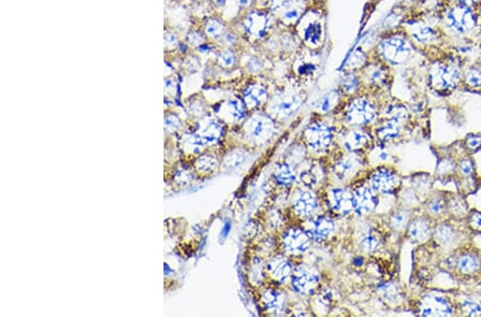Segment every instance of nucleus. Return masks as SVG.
I'll use <instances>...</instances> for the list:
<instances>
[{
  "instance_id": "obj_11",
  "label": "nucleus",
  "mask_w": 481,
  "mask_h": 317,
  "mask_svg": "<svg viewBox=\"0 0 481 317\" xmlns=\"http://www.w3.org/2000/svg\"><path fill=\"white\" fill-rule=\"evenodd\" d=\"M459 70L450 66H438L433 72L432 84L439 90H450L454 88L459 80Z\"/></svg>"
},
{
  "instance_id": "obj_44",
  "label": "nucleus",
  "mask_w": 481,
  "mask_h": 317,
  "mask_svg": "<svg viewBox=\"0 0 481 317\" xmlns=\"http://www.w3.org/2000/svg\"><path fill=\"white\" fill-rule=\"evenodd\" d=\"M451 208L453 210V212H456V214H461L463 212H465V205L462 201L460 200H453L451 202Z\"/></svg>"
},
{
  "instance_id": "obj_25",
  "label": "nucleus",
  "mask_w": 481,
  "mask_h": 317,
  "mask_svg": "<svg viewBox=\"0 0 481 317\" xmlns=\"http://www.w3.org/2000/svg\"><path fill=\"white\" fill-rule=\"evenodd\" d=\"M323 30L321 24L318 22H310L304 28V38L307 43L318 44L321 41Z\"/></svg>"
},
{
  "instance_id": "obj_3",
  "label": "nucleus",
  "mask_w": 481,
  "mask_h": 317,
  "mask_svg": "<svg viewBox=\"0 0 481 317\" xmlns=\"http://www.w3.org/2000/svg\"><path fill=\"white\" fill-rule=\"evenodd\" d=\"M311 240L312 238L308 231H306L302 228L294 226L287 230L286 233L283 234L282 244L283 248L290 254L298 256L303 254L304 252L308 250Z\"/></svg>"
},
{
  "instance_id": "obj_7",
  "label": "nucleus",
  "mask_w": 481,
  "mask_h": 317,
  "mask_svg": "<svg viewBox=\"0 0 481 317\" xmlns=\"http://www.w3.org/2000/svg\"><path fill=\"white\" fill-rule=\"evenodd\" d=\"M446 22L458 32H465L475 26L476 18L468 6L459 4L447 13Z\"/></svg>"
},
{
  "instance_id": "obj_17",
  "label": "nucleus",
  "mask_w": 481,
  "mask_h": 317,
  "mask_svg": "<svg viewBox=\"0 0 481 317\" xmlns=\"http://www.w3.org/2000/svg\"><path fill=\"white\" fill-rule=\"evenodd\" d=\"M451 313V306L445 299L436 296H427L423 299L421 304L423 316H448Z\"/></svg>"
},
{
  "instance_id": "obj_43",
  "label": "nucleus",
  "mask_w": 481,
  "mask_h": 317,
  "mask_svg": "<svg viewBox=\"0 0 481 317\" xmlns=\"http://www.w3.org/2000/svg\"><path fill=\"white\" fill-rule=\"evenodd\" d=\"M460 170L464 176H469L472 171V164L470 160H464L460 164Z\"/></svg>"
},
{
  "instance_id": "obj_18",
  "label": "nucleus",
  "mask_w": 481,
  "mask_h": 317,
  "mask_svg": "<svg viewBox=\"0 0 481 317\" xmlns=\"http://www.w3.org/2000/svg\"><path fill=\"white\" fill-rule=\"evenodd\" d=\"M319 201L312 192H304L299 194L293 202V210L301 217H309L318 210Z\"/></svg>"
},
{
  "instance_id": "obj_30",
  "label": "nucleus",
  "mask_w": 481,
  "mask_h": 317,
  "mask_svg": "<svg viewBox=\"0 0 481 317\" xmlns=\"http://www.w3.org/2000/svg\"><path fill=\"white\" fill-rule=\"evenodd\" d=\"M435 238L441 244H449L453 238V233L451 228L447 226H438L435 231Z\"/></svg>"
},
{
  "instance_id": "obj_2",
  "label": "nucleus",
  "mask_w": 481,
  "mask_h": 317,
  "mask_svg": "<svg viewBox=\"0 0 481 317\" xmlns=\"http://www.w3.org/2000/svg\"><path fill=\"white\" fill-rule=\"evenodd\" d=\"M381 48L384 58L392 63V64L403 63L411 56L412 52L411 45H409L404 38L399 36L386 38L385 41H383Z\"/></svg>"
},
{
  "instance_id": "obj_10",
  "label": "nucleus",
  "mask_w": 481,
  "mask_h": 317,
  "mask_svg": "<svg viewBox=\"0 0 481 317\" xmlns=\"http://www.w3.org/2000/svg\"><path fill=\"white\" fill-rule=\"evenodd\" d=\"M302 105V98L297 94H283L271 104V112L280 118L292 116Z\"/></svg>"
},
{
  "instance_id": "obj_36",
  "label": "nucleus",
  "mask_w": 481,
  "mask_h": 317,
  "mask_svg": "<svg viewBox=\"0 0 481 317\" xmlns=\"http://www.w3.org/2000/svg\"><path fill=\"white\" fill-rule=\"evenodd\" d=\"M224 25L218 20H211L207 26V32L212 36H219L224 32Z\"/></svg>"
},
{
  "instance_id": "obj_1",
  "label": "nucleus",
  "mask_w": 481,
  "mask_h": 317,
  "mask_svg": "<svg viewBox=\"0 0 481 317\" xmlns=\"http://www.w3.org/2000/svg\"><path fill=\"white\" fill-rule=\"evenodd\" d=\"M291 284L299 294L311 295L319 288L320 274L309 266L298 265L291 276Z\"/></svg>"
},
{
  "instance_id": "obj_16",
  "label": "nucleus",
  "mask_w": 481,
  "mask_h": 317,
  "mask_svg": "<svg viewBox=\"0 0 481 317\" xmlns=\"http://www.w3.org/2000/svg\"><path fill=\"white\" fill-rule=\"evenodd\" d=\"M262 304L267 313L282 315L286 311L287 301L283 292L277 290H266L262 294Z\"/></svg>"
},
{
  "instance_id": "obj_20",
  "label": "nucleus",
  "mask_w": 481,
  "mask_h": 317,
  "mask_svg": "<svg viewBox=\"0 0 481 317\" xmlns=\"http://www.w3.org/2000/svg\"><path fill=\"white\" fill-rule=\"evenodd\" d=\"M244 100L250 107H258L262 105L267 100V91L263 86H251L244 92Z\"/></svg>"
},
{
  "instance_id": "obj_34",
  "label": "nucleus",
  "mask_w": 481,
  "mask_h": 317,
  "mask_svg": "<svg viewBox=\"0 0 481 317\" xmlns=\"http://www.w3.org/2000/svg\"><path fill=\"white\" fill-rule=\"evenodd\" d=\"M365 61H366V57L364 52H361L360 50H356L355 52L351 54V57L346 64H348L350 68H358L364 66Z\"/></svg>"
},
{
  "instance_id": "obj_19",
  "label": "nucleus",
  "mask_w": 481,
  "mask_h": 317,
  "mask_svg": "<svg viewBox=\"0 0 481 317\" xmlns=\"http://www.w3.org/2000/svg\"><path fill=\"white\" fill-rule=\"evenodd\" d=\"M267 22H269V20L263 13L254 12L246 18L245 28L250 34L257 38H261L265 34Z\"/></svg>"
},
{
  "instance_id": "obj_40",
  "label": "nucleus",
  "mask_w": 481,
  "mask_h": 317,
  "mask_svg": "<svg viewBox=\"0 0 481 317\" xmlns=\"http://www.w3.org/2000/svg\"><path fill=\"white\" fill-rule=\"evenodd\" d=\"M219 60L224 63V66H230L233 64L234 61H235V56H234V54L232 52L226 50L222 54H220Z\"/></svg>"
},
{
  "instance_id": "obj_35",
  "label": "nucleus",
  "mask_w": 481,
  "mask_h": 317,
  "mask_svg": "<svg viewBox=\"0 0 481 317\" xmlns=\"http://www.w3.org/2000/svg\"><path fill=\"white\" fill-rule=\"evenodd\" d=\"M286 12L282 14V20L285 22L288 25L291 24H294L296 20H298L299 16H301V11L298 10V8H286Z\"/></svg>"
},
{
  "instance_id": "obj_28",
  "label": "nucleus",
  "mask_w": 481,
  "mask_h": 317,
  "mask_svg": "<svg viewBox=\"0 0 481 317\" xmlns=\"http://www.w3.org/2000/svg\"><path fill=\"white\" fill-rule=\"evenodd\" d=\"M265 270H266V265H264L263 260L258 258H255L254 263H252V268L250 270L251 278L256 282L261 283L262 279L265 276Z\"/></svg>"
},
{
  "instance_id": "obj_27",
  "label": "nucleus",
  "mask_w": 481,
  "mask_h": 317,
  "mask_svg": "<svg viewBox=\"0 0 481 317\" xmlns=\"http://www.w3.org/2000/svg\"><path fill=\"white\" fill-rule=\"evenodd\" d=\"M378 246H380V238L375 233L369 231L362 235L360 240V247L365 252L372 253L378 248Z\"/></svg>"
},
{
  "instance_id": "obj_23",
  "label": "nucleus",
  "mask_w": 481,
  "mask_h": 317,
  "mask_svg": "<svg viewBox=\"0 0 481 317\" xmlns=\"http://www.w3.org/2000/svg\"><path fill=\"white\" fill-rule=\"evenodd\" d=\"M408 234L412 240L418 242H423L427 240L430 235V226L424 220L417 219L414 222H412L411 226H409Z\"/></svg>"
},
{
  "instance_id": "obj_47",
  "label": "nucleus",
  "mask_w": 481,
  "mask_h": 317,
  "mask_svg": "<svg viewBox=\"0 0 481 317\" xmlns=\"http://www.w3.org/2000/svg\"><path fill=\"white\" fill-rule=\"evenodd\" d=\"M314 70H315L314 66L310 64V63H306V64H303L301 68H299V74L309 75L313 73Z\"/></svg>"
},
{
  "instance_id": "obj_29",
  "label": "nucleus",
  "mask_w": 481,
  "mask_h": 317,
  "mask_svg": "<svg viewBox=\"0 0 481 317\" xmlns=\"http://www.w3.org/2000/svg\"><path fill=\"white\" fill-rule=\"evenodd\" d=\"M413 36H414L418 42L424 43V42L432 41V40L435 38V32H434V30H433L431 27L422 26V27H419L416 31H414V32H413Z\"/></svg>"
},
{
  "instance_id": "obj_32",
  "label": "nucleus",
  "mask_w": 481,
  "mask_h": 317,
  "mask_svg": "<svg viewBox=\"0 0 481 317\" xmlns=\"http://www.w3.org/2000/svg\"><path fill=\"white\" fill-rule=\"evenodd\" d=\"M359 86V79L353 74H349L342 78L341 86L345 92H354Z\"/></svg>"
},
{
  "instance_id": "obj_33",
  "label": "nucleus",
  "mask_w": 481,
  "mask_h": 317,
  "mask_svg": "<svg viewBox=\"0 0 481 317\" xmlns=\"http://www.w3.org/2000/svg\"><path fill=\"white\" fill-rule=\"evenodd\" d=\"M465 79H466V82L470 86H481V70L476 68H469L466 72V75H465Z\"/></svg>"
},
{
  "instance_id": "obj_21",
  "label": "nucleus",
  "mask_w": 481,
  "mask_h": 317,
  "mask_svg": "<svg viewBox=\"0 0 481 317\" xmlns=\"http://www.w3.org/2000/svg\"><path fill=\"white\" fill-rule=\"evenodd\" d=\"M368 142L369 136L364 130H353L346 134L344 138V146L351 152H355V150L365 146Z\"/></svg>"
},
{
  "instance_id": "obj_50",
  "label": "nucleus",
  "mask_w": 481,
  "mask_h": 317,
  "mask_svg": "<svg viewBox=\"0 0 481 317\" xmlns=\"http://www.w3.org/2000/svg\"><path fill=\"white\" fill-rule=\"evenodd\" d=\"M470 2H479L480 0H470Z\"/></svg>"
},
{
  "instance_id": "obj_39",
  "label": "nucleus",
  "mask_w": 481,
  "mask_h": 317,
  "mask_svg": "<svg viewBox=\"0 0 481 317\" xmlns=\"http://www.w3.org/2000/svg\"><path fill=\"white\" fill-rule=\"evenodd\" d=\"M463 306H464L465 310H466L467 314L470 315V316L481 315V308L474 302H470V301H465V302L463 304Z\"/></svg>"
},
{
  "instance_id": "obj_26",
  "label": "nucleus",
  "mask_w": 481,
  "mask_h": 317,
  "mask_svg": "<svg viewBox=\"0 0 481 317\" xmlns=\"http://www.w3.org/2000/svg\"><path fill=\"white\" fill-rule=\"evenodd\" d=\"M458 267L464 274H471L479 267L478 258L472 254H464L458 260Z\"/></svg>"
},
{
  "instance_id": "obj_37",
  "label": "nucleus",
  "mask_w": 481,
  "mask_h": 317,
  "mask_svg": "<svg viewBox=\"0 0 481 317\" xmlns=\"http://www.w3.org/2000/svg\"><path fill=\"white\" fill-rule=\"evenodd\" d=\"M333 102H336V98H335V96H334V94H333V93L326 94L325 96L319 102L318 108L321 110V112H329L330 108H332Z\"/></svg>"
},
{
  "instance_id": "obj_42",
  "label": "nucleus",
  "mask_w": 481,
  "mask_h": 317,
  "mask_svg": "<svg viewBox=\"0 0 481 317\" xmlns=\"http://www.w3.org/2000/svg\"><path fill=\"white\" fill-rule=\"evenodd\" d=\"M466 144L470 150H476L481 146V138L478 136H470L466 141Z\"/></svg>"
},
{
  "instance_id": "obj_45",
  "label": "nucleus",
  "mask_w": 481,
  "mask_h": 317,
  "mask_svg": "<svg viewBox=\"0 0 481 317\" xmlns=\"http://www.w3.org/2000/svg\"><path fill=\"white\" fill-rule=\"evenodd\" d=\"M262 66H263L262 61L258 58H254L249 61V70H252V72H257V70H259Z\"/></svg>"
},
{
  "instance_id": "obj_12",
  "label": "nucleus",
  "mask_w": 481,
  "mask_h": 317,
  "mask_svg": "<svg viewBox=\"0 0 481 317\" xmlns=\"http://www.w3.org/2000/svg\"><path fill=\"white\" fill-rule=\"evenodd\" d=\"M329 204L334 212L340 215H348L354 210L353 192L345 188H334L329 192Z\"/></svg>"
},
{
  "instance_id": "obj_13",
  "label": "nucleus",
  "mask_w": 481,
  "mask_h": 317,
  "mask_svg": "<svg viewBox=\"0 0 481 317\" xmlns=\"http://www.w3.org/2000/svg\"><path fill=\"white\" fill-rule=\"evenodd\" d=\"M371 187L381 194H391L398 188L400 180L399 178L389 170H377L372 174L370 178Z\"/></svg>"
},
{
  "instance_id": "obj_14",
  "label": "nucleus",
  "mask_w": 481,
  "mask_h": 317,
  "mask_svg": "<svg viewBox=\"0 0 481 317\" xmlns=\"http://www.w3.org/2000/svg\"><path fill=\"white\" fill-rule=\"evenodd\" d=\"M335 224L334 221L327 216H318L311 220L308 233L311 238L318 242H322L328 240L330 235L334 233Z\"/></svg>"
},
{
  "instance_id": "obj_22",
  "label": "nucleus",
  "mask_w": 481,
  "mask_h": 317,
  "mask_svg": "<svg viewBox=\"0 0 481 317\" xmlns=\"http://www.w3.org/2000/svg\"><path fill=\"white\" fill-rule=\"evenodd\" d=\"M274 178L276 182L281 186H290L294 183L295 174L287 162H280L276 166L274 171Z\"/></svg>"
},
{
  "instance_id": "obj_41",
  "label": "nucleus",
  "mask_w": 481,
  "mask_h": 317,
  "mask_svg": "<svg viewBox=\"0 0 481 317\" xmlns=\"http://www.w3.org/2000/svg\"><path fill=\"white\" fill-rule=\"evenodd\" d=\"M470 226L472 228L477 230V231H481V214L480 212H474L470 217Z\"/></svg>"
},
{
  "instance_id": "obj_5",
  "label": "nucleus",
  "mask_w": 481,
  "mask_h": 317,
  "mask_svg": "<svg viewBox=\"0 0 481 317\" xmlns=\"http://www.w3.org/2000/svg\"><path fill=\"white\" fill-rule=\"evenodd\" d=\"M246 130L250 138L259 144L269 140L275 132V124L271 118L265 114H256L246 124Z\"/></svg>"
},
{
  "instance_id": "obj_4",
  "label": "nucleus",
  "mask_w": 481,
  "mask_h": 317,
  "mask_svg": "<svg viewBox=\"0 0 481 317\" xmlns=\"http://www.w3.org/2000/svg\"><path fill=\"white\" fill-rule=\"evenodd\" d=\"M376 116L375 109L369 100L357 98L350 105L346 112V120L352 125L361 126L372 123Z\"/></svg>"
},
{
  "instance_id": "obj_31",
  "label": "nucleus",
  "mask_w": 481,
  "mask_h": 317,
  "mask_svg": "<svg viewBox=\"0 0 481 317\" xmlns=\"http://www.w3.org/2000/svg\"><path fill=\"white\" fill-rule=\"evenodd\" d=\"M408 219H409L408 212L404 210H400L395 212L391 216L390 224L395 228H402L406 226V224L408 222Z\"/></svg>"
},
{
  "instance_id": "obj_8",
  "label": "nucleus",
  "mask_w": 481,
  "mask_h": 317,
  "mask_svg": "<svg viewBox=\"0 0 481 317\" xmlns=\"http://www.w3.org/2000/svg\"><path fill=\"white\" fill-rule=\"evenodd\" d=\"M293 266L285 256H275L266 264V272L278 283H286L293 274Z\"/></svg>"
},
{
  "instance_id": "obj_15",
  "label": "nucleus",
  "mask_w": 481,
  "mask_h": 317,
  "mask_svg": "<svg viewBox=\"0 0 481 317\" xmlns=\"http://www.w3.org/2000/svg\"><path fill=\"white\" fill-rule=\"evenodd\" d=\"M361 160L355 155L343 156L334 166V174L339 180H346L358 172Z\"/></svg>"
},
{
  "instance_id": "obj_49",
  "label": "nucleus",
  "mask_w": 481,
  "mask_h": 317,
  "mask_svg": "<svg viewBox=\"0 0 481 317\" xmlns=\"http://www.w3.org/2000/svg\"><path fill=\"white\" fill-rule=\"evenodd\" d=\"M214 2H215L217 6H222V4L225 2V0H214Z\"/></svg>"
},
{
  "instance_id": "obj_9",
  "label": "nucleus",
  "mask_w": 481,
  "mask_h": 317,
  "mask_svg": "<svg viewBox=\"0 0 481 317\" xmlns=\"http://www.w3.org/2000/svg\"><path fill=\"white\" fill-rule=\"evenodd\" d=\"M354 212L358 215H366L371 212L377 205L375 190L371 187H360L353 192Z\"/></svg>"
},
{
  "instance_id": "obj_6",
  "label": "nucleus",
  "mask_w": 481,
  "mask_h": 317,
  "mask_svg": "<svg viewBox=\"0 0 481 317\" xmlns=\"http://www.w3.org/2000/svg\"><path fill=\"white\" fill-rule=\"evenodd\" d=\"M307 144L315 150H325L332 144L333 130L321 122L310 124L305 130Z\"/></svg>"
},
{
  "instance_id": "obj_38",
  "label": "nucleus",
  "mask_w": 481,
  "mask_h": 317,
  "mask_svg": "<svg viewBox=\"0 0 481 317\" xmlns=\"http://www.w3.org/2000/svg\"><path fill=\"white\" fill-rule=\"evenodd\" d=\"M299 178H301V180L303 182L304 185L308 187H313L315 184H317V176H315L310 170L304 171L303 173H301Z\"/></svg>"
},
{
  "instance_id": "obj_24",
  "label": "nucleus",
  "mask_w": 481,
  "mask_h": 317,
  "mask_svg": "<svg viewBox=\"0 0 481 317\" xmlns=\"http://www.w3.org/2000/svg\"><path fill=\"white\" fill-rule=\"evenodd\" d=\"M400 134V128H399V123L389 120L386 122L382 128L377 130V136L380 138V140L387 142L392 139H395L399 136Z\"/></svg>"
},
{
  "instance_id": "obj_48",
  "label": "nucleus",
  "mask_w": 481,
  "mask_h": 317,
  "mask_svg": "<svg viewBox=\"0 0 481 317\" xmlns=\"http://www.w3.org/2000/svg\"><path fill=\"white\" fill-rule=\"evenodd\" d=\"M240 6L243 8H246L251 4V0H239Z\"/></svg>"
},
{
  "instance_id": "obj_46",
  "label": "nucleus",
  "mask_w": 481,
  "mask_h": 317,
  "mask_svg": "<svg viewBox=\"0 0 481 317\" xmlns=\"http://www.w3.org/2000/svg\"><path fill=\"white\" fill-rule=\"evenodd\" d=\"M443 208H444V203H443V201H441V200L436 199V200H434V201H433V202L430 204V210H431V212H435V214L441 212V210H443Z\"/></svg>"
}]
</instances>
